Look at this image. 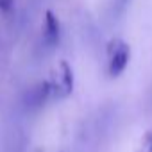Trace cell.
I'll list each match as a JSON object with an SVG mask.
<instances>
[{
    "label": "cell",
    "mask_w": 152,
    "mask_h": 152,
    "mask_svg": "<svg viewBox=\"0 0 152 152\" xmlns=\"http://www.w3.org/2000/svg\"><path fill=\"white\" fill-rule=\"evenodd\" d=\"M107 73L109 77H118L124 73L131 61V47L122 39V38H113L107 47Z\"/></svg>",
    "instance_id": "cell-1"
},
{
    "label": "cell",
    "mask_w": 152,
    "mask_h": 152,
    "mask_svg": "<svg viewBox=\"0 0 152 152\" xmlns=\"http://www.w3.org/2000/svg\"><path fill=\"white\" fill-rule=\"evenodd\" d=\"M48 83H50V88H52V97H57V99L68 97L73 91V84H75L72 66L66 61H61Z\"/></svg>",
    "instance_id": "cell-2"
},
{
    "label": "cell",
    "mask_w": 152,
    "mask_h": 152,
    "mask_svg": "<svg viewBox=\"0 0 152 152\" xmlns=\"http://www.w3.org/2000/svg\"><path fill=\"white\" fill-rule=\"evenodd\" d=\"M41 36H43V43H45L48 48L56 47V45L59 43V39H61V23H59V18H57L52 11H47V13H45Z\"/></svg>",
    "instance_id": "cell-3"
},
{
    "label": "cell",
    "mask_w": 152,
    "mask_h": 152,
    "mask_svg": "<svg viewBox=\"0 0 152 152\" xmlns=\"http://www.w3.org/2000/svg\"><path fill=\"white\" fill-rule=\"evenodd\" d=\"M52 97V88L48 81H41L38 84H34L32 88H29V91L25 93V106L27 107H41L48 99Z\"/></svg>",
    "instance_id": "cell-4"
},
{
    "label": "cell",
    "mask_w": 152,
    "mask_h": 152,
    "mask_svg": "<svg viewBox=\"0 0 152 152\" xmlns=\"http://www.w3.org/2000/svg\"><path fill=\"white\" fill-rule=\"evenodd\" d=\"M138 152H152V129L143 136L141 140V145H140V150Z\"/></svg>",
    "instance_id": "cell-5"
},
{
    "label": "cell",
    "mask_w": 152,
    "mask_h": 152,
    "mask_svg": "<svg viewBox=\"0 0 152 152\" xmlns=\"http://www.w3.org/2000/svg\"><path fill=\"white\" fill-rule=\"evenodd\" d=\"M15 6V0H0V9H2L4 13H9Z\"/></svg>",
    "instance_id": "cell-6"
},
{
    "label": "cell",
    "mask_w": 152,
    "mask_h": 152,
    "mask_svg": "<svg viewBox=\"0 0 152 152\" xmlns=\"http://www.w3.org/2000/svg\"><path fill=\"white\" fill-rule=\"evenodd\" d=\"M129 2H131V0H116V7H118V11H124V9L127 7Z\"/></svg>",
    "instance_id": "cell-7"
}]
</instances>
